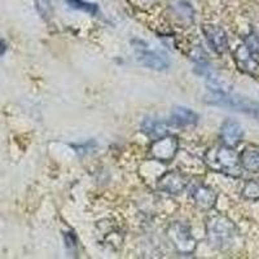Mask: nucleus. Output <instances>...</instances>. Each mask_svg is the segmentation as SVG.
Listing matches in <instances>:
<instances>
[{
  "label": "nucleus",
  "mask_w": 259,
  "mask_h": 259,
  "mask_svg": "<svg viewBox=\"0 0 259 259\" xmlns=\"http://www.w3.org/2000/svg\"><path fill=\"white\" fill-rule=\"evenodd\" d=\"M179 149V142L177 136H161L150 145V156L159 162H171L175 158Z\"/></svg>",
  "instance_id": "nucleus-5"
},
{
  "label": "nucleus",
  "mask_w": 259,
  "mask_h": 259,
  "mask_svg": "<svg viewBox=\"0 0 259 259\" xmlns=\"http://www.w3.org/2000/svg\"><path fill=\"white\" fill-rule=\"evenodd\" d=\"M168 9L180 25L189 26L194 21V9L189 0H171Z\"/></svg>",
  "instance_id": "nucleus-8"
},
{
  "label": "nucleus",
  "mask_w": 259,
  "mask_h": 259,
  "mask_svg": "<svg viewBox=\"0 0 259 259\" xmlns=\"http://www.w3.org/2000/svg\"><path fill=\"white\" fill-rule=\"evenodd\" d=\"M202 32L212 51H215L219 55H223L224 52H227V50H228V38H227L226 31L222 27L212 24H206L203 25Z\"/></svg>",
  "instance_id": "nucleus-7"
},
{
  "label": "nucleus",
  "mask_w": 259,
  "mask_h": 259,
  "mask_svg": "<svg viewBox=\"0 0 259 259\" xmlns=\"http://www.w3.org/2000/svg\"><path fill=\"white\" fill-rule=\"evenodd\" d=\"M221 138L224 145L231 148H235L242 142L244 138V130L239 122L233 119H227L223 123L221 130Z\"/></svg>",
  "instance_id": "nucleus-9"
},
{
  "label": "nucleus",
  "mask_w": 259,
  "mask_h": 259,
  "mask_svg": "<svg viewBox=\"0 0 259 259\" xmlns=\"http://www.w3.org/2000/svg\"><path fill=\"white\" fill-rule=\"evenodd\" d=\"M133 47L135 51L136 59L144 66L153 70H166L170 66V60L165 53L156 50H149L143 40H133Z\"/></svg>",
  "instance_id": "nucleus-3"
},
{
  "label": "nucleus",
  "mask_w": 259,
  "mask_h": 259,
  "mask_svg": "<svg viewBox=\"0 0 259 259\" xmlns=\"http://www.w3.org/2000/svg\"><path fill=\"white\" fill-rule=\"evenodd\" d=\"M235 59L237 65H239V68L242 71L251 74V75L259 74V64L251 57V52L247 50V47L241 46V47L237 48L235 53Z\"/></svg>",
  "instance_id": "nucleus-12"
},
{
  "label": "nucleus",
  "mask_w": 259,
  "mask_h": 259,
  "mask_svg": "<svg viewBox=\"0 0 259 259\" xmlns=\"http://www.w3.org/2000/svg\"><path fill=\"white\" fill-rule=\"evenodd\" d=\"M197 114L193 110L183 108V106H178L171 113V124L175 127H180V128L194 126L197 123Z\"/></svg>",
  "instance_id": "nucleus-13"
},
{
  "label": "nucleus",
  "mask_w": 259,
  "mask_h": 259,
  "mask_svg": "<svg viewBox=\"0 0 259 259\" xmlns=\"http://www.w3.org/2000/svg\"><path fill=\"white\" fill-rule=\"evenodd\" d=\"M240 165L249 172H259V145L249 144L239 156Z\"/></svg>",
  "instance_id": "nucleus-11"
},
{
  "label": "nucleus",
  "mask_w": 259,
  "mask_h": 259,
  "mask_svg": "<svg viewBox=\"0 0 259 259\" xmlns=\"http://www.w3.org/2000/svg\"><path fill=\"white\" fill-rule=\"evenodd\" d=\"M167 236L178 253L183 254V255H191L194 253L196 240L193 239L188 226L180 223V222H175L168 227Z\"/></svg>",
  "instance_id": "nucleus-4"
},
{
  "label": "nucleus",
  "mask_w": 259,
  "mask_h": 259,
  "mask_svg": "<svg viewBox=\"0 0 259 259\" xmlns=\"http://www.w3.org/2000/svg\"><path fill=\"white\" fill-rule=\"evenodd\" d=\"M189 179L187 175L179 171H167L166 174L159 178L157 187L159 191L168 194H179L188 187Z\"/></svg>",
  "instance_id": "nucleus-6"
},
{
  "label": "nucleus",
  "mask_w": 259,
  "mask_h": 259,
  "mask_svg": "<svg viewBox=\"0 0 259 259\" xmlns=\"http://www.w3.org/2000/svg\"><path fill=\"white\" fill-rule=\"evenodd\" d=\"M242 196L246 200H259V183L254 182V180H250L249 183H246L244 189H242Z\"/></svg>",
  "instance_id": "nucleus-16"
},
{
  "label": "nucleus",
  "mask_w": 259,
  "mask_h": 259,
  "mask_svg": "<svg viewBox=\"0 0 259 259\" xmlns=\"http://www.w3.org/2000/svg\"><path fill=\"white\" fill-rule=\"evenodd\" d=\"M131 3L135 4L138 8H148L156 2V0H130Z\"/></svg>",
  "instance_id": "nucleus-18"
},
{
  "label": "nucleus",
  "mask_w": 259,
  "mask_h": 259,
  "mask_svg": "<svg viewBox=\"0 0 259 259\" xmlns=\"http://www.w3.org/2000/svg\"><path fill=\"white\" fill-rule=\"evenodd\" d=\"M66 3H68L71 8L84 11V12L91 13V15H96V13L99 12V8H97L96 4L87 3L84 0H66Z\"/></svg>",
  "instance_id": "nucleus-15"
},
{
  "label": "nucleus",
  "mask_w": 259,
  "mask_h": 259,
  "mask_svg": "<svg viewBox=\"0 0 259 259\" xmlns=\"http://www.w3.org/2000/svg\"><path fill=\"white\" fill-rule=\"evenodd\" d=\"M205 163L207 167L215 172L228 175L232 178L241 177V165H240L239 154L233 148L227 145L212 147L205 153Z\"/></svg>",
  "instance_id": "nucleus-1"
},
{
  "label": "nucleus",
  "mask_w": 259,
  "mask_h": 259,
  "mask_svg": "<svg viewBox=\"0 0 259 259\" xmlns=\"http://www.w3.org/2000/svg\"><path fill=\"white\" fill-rule=\"evenodd\" d=\"M194 203L202 210H210L215 206L217 202V192L207 186H196L191 193Z\"/></svg>",
  "instance_id": "nucleus-10"
},
{
  "label": "nucleus",
  "mask_w": 259,
  "mask_h": 259,
  "mask_svg": "<svg viewBox=\"0 0 259 259\" xmlns=\"http://www.w3.org/2000/svg\"><path fill=\"white\" fill-rule=\"evenodd\" d=\"M36 8L43 17H50L51 16V3L48 0H38Z\"/></svg>",
  "instance_id": "nucleus-17"
},
{
  "label": "nucleus",
  "mask_w": 259,
  "mask_h": 259,
  "mask_svg": "<svg viewBox=\"0 0 259 259\" xmlns=\"http://www.w3.org/2000/svg\"><path fill=\"white\" fill-rule=\"evenodd\" d=\"M143 131L147 134L148 136H165L167 133V124L162 121H157V119H150L147 118L143 122Z\"/></svg>",
  "instance_id": "nucleus-14"
},
{
  "label": "nucleus",
  "mask_w": 259,
  "mask_h": 259,
  "mask_svg": "<svg viewBox=\"0 0 259 259\" xmlns=\"http://www.w3.org/2000/svg\"><path fill=\"white\" fill-rule=\"evenodd\" d=\"M6 50H7V45H6V41L0 40V55H3V53L6 52Z\"/></svg>",
  "instance_id": "nucleus-19"
},
{
  "label": "nucleus",
  "mask_w": 259,
  "mask_h": 259,
  "mask_svg": "<svg viewBox=\"0 0 259 259\" xmlns=\"http://www.w3.org/2000/svg\"><path fill=\"white\" fill-rule=\"evenodd\" d=\"M206 233L210 245L215 249L226 250L232 246L236 227L231 219L223 215H212L206 222Z\"/></svg>",
  "instance_id": "nucleus-2"
}]
</instances>
